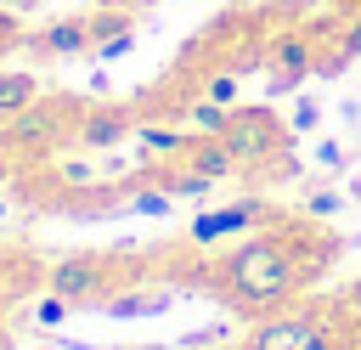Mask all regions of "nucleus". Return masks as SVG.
I'll use <instances>...</instances> for the list:
<instances>
[{"label":"nucleus","mask_w":361,"mask_h":350,"mask_svg":"<svg viewBox=\"0 0 361 350\" xmlns=\"http://www.w3.org/2000/svg\"><path fill=\"white\" fill-rule=\"evenodd\" d=\"M327 254H316L299 231H254L243 237L231 254L214 260V288L248 310V316H265V310H282L293 294H305L316 282Z\"/></svg>","instance_id":"obj_1"},{"label":"nucleus","mask_w":361,"mask_h":350,"mask_svg":"<svg viewBox=\"0 0 361 350\" xmlns=\"http://www.w3.org/2000/svg\"><path fill=\"white\" fill-rule=\"evenodd\" d=\"M79 113H85V102H73V96H39V102L23 107L17 119H6V130H0V152L39 158V152H51L62 135L79 130Z\"/></svg>","instance_id":"obj_2"},{"label":"nucleus","mask_w":361,"mask_h":350,"mask_svg":"<svg viewBox=\"0 0 361 350\" xmlns=\"http://www.w3.org/2000/svg\"><path fill=\"white\" fill-rule=\"evenodd\" d=\"M220 141L231 147V158H237L243 169H265V164H276V158L288 152L293 130H288V119H276L271 107H231V124H226Z\"/></svg>","instance_id":"obj_3"},{"label":"nucleus","mask_w":361,"mask_h":350,"mask_svg":"<svg viewBox=\"0 0 361 350\" xmlns=\"http://www.w3.org/2000/svg\"><path fill=\"white\" fill-rule=\"evenodd\" d=\"M248 350H338V333L322 327L310 310H288V316H271L254 327Z\"/></svg>","instance_id":"obj_4"},{"label":"nucleus","mask_w":361,"mask_h":350,"mask_svg":"<svg viewBox=\"0 0 361 350\" xmlns=\"http://www.w3.org/2000/svg\"><path fill=\"white\" fill-rule=\"evenodd\" d=\"M265 220H271V203H265V198H237V203H226V209H203V215H192L186 243L209 248V243L243 237V231H254V226H265Z\"/></svg>","instance_id":"obj_5"},{"label":"nucleus","mask_w":361,"mask_h":350,"mask_svg":"<svg viewBox=\"0 0 361 350\" xmlns=\"http://www.w3.org/2000/svg\"><path fill=\"white\" fill-rule=\"evenodd\" d=\"M107 282H113V265L102 254H68L51 271V294H62L73 305H90V310H96V299H107Z\"/></svg>","instance_id":"obj_6"},{"label":"nucleus","mask_w":361,"mask_h":350,"mask_svg":"<svg viewBox=\"0 0 361 350\" xmlns=\"http://www.w3.org/2000/svg\"><path fill=\"white\" fill-rule=\"evenodd\" d=\"M135 107H124V102H102V107H85L79 113V130H73V141L79 147H90V152H113L118 141H130L135 135Z\"/></svg>","instance_id":"obj_7"},{"label":"nucleus","mask_w":361,"mask_h":350,"mask_svg":"<svg viewBox=\"0 0 361 350\" xmlns=\"http://www.w3.org/2000/svg\"><path fill=\"white\" fill-rule=\"evenodd\" d=\"M316 73V34L310 28H293V34H282L276 45H271V90L276 96H288L293 85H305Z\"/></svg>","instance_id":"obj_8"},{"label":"nucleus","mask_w":361,"mask_h":350,"mask_svg":"<svg viewBox=\"0 0 361 350\" xmlns=\"http://www.w3.org/2000/svg\"><path fill=\"white\" fill-rule=\"evenodd\" d=\"M96 310H102L107 322H147V316H169L175 299H169L164 288H118V294L96 299Z\"/></svg>","instance_id":"obj_9"},{"label":"nucleus","mask_w":361,"mask_h":350,"mask_svg":"<svg viewBox=\"0 0 361 350\" xmlns=\"http://www.w3.org/2000/svg\"><path fill=\"white\" fill-rule=\"evenodd\" d=\"M96 40H90V23L85 17H56L51 28H39L34 34V51H45V56H85Z\"/></svg>","instance_id":"obj_10"},{"label":"nucleus","mask_w":361,"mask_h":350,"mask_svg":"<svg viewBox=\"0 0 361 350\" xmlns=\"http://www.w3.org/2000/svg\"><path fill=\"white\" fill-rule=\"evenodd\" d=\"M180 158H186V164H192V169H203V175H209V181H231V175H237V169H243V164H237V158H231V147H226V141H220V135H192V147H186V152H180Z\"/></svg>","instance_id":"obj_11"},{"label":"nucleus","mask_w":361,"mask_h":350,"mask_svg":"<svg viewBox=\"0 0 361 350\" xmlns=\"http://www.w3.org/2000/svg\"><path fill=\"white\" fill-rule=\"evenodd\" d=\"M34 102H39V79H34L28 68H0V124L17 119V113L34 107Z\"/></svg>","instance_id":"obj_12"},{"label":"nucleus","mask_w":361,"mask_h":350,"mask_svg":"<svg viewBox=\"0 0 361 350\" xmlns=\"http://www.w3.org/2000/svg\"><path fill=\"white\" fill-rule=\"evenodd\" d=\"M135 147L141 158H180L192 147V130H175V124H135Z\"/></svg>","instance_id":"obj_13"},{"label":"nucleus","mask_w":361,"mask_h":350,"mask_svg":"<svg viewBox=\"0 0 361 350\" xmlns=\"http://www.w3.org/2000/svg\"><path fill=\"white\" fill-rule=\"evenodd\" d=\"M169 209H175V198H169L152 175H147V181H135V186L124 192V215H158V220H164Z\"/></svg>","instance_id":"obj_14"},{"label":"nucleus","mask_w":361,"mask_h":350,"mask_svg":"<svg viewBox=\"0 0 361 350\" xmlns=\"http://www.w3.org/2000/svg\"><path fill=\"white\" fill-rule=\"evenodd\" d=\"M85 23H90V40L102 45V40H113V34H130L135 28V11L130 6H96V11H85ZM90 45V51H96Z\"/></svg>","instance_id":"obj_15"},{"label":"nucleus","mask_w":361,"mask_h":350,"mask_svg":"<svg viewBox=\"0 0 361 350\" xmlns=\"http://www.w3.org/2000/svg\"><path fill=\"white\" fill-rule=\"evenodd\" d=\"M186 124H192V135H226V124H231V107H220V102L197 96V102L186 107Z\"/></svg>","instance_id":"obj_16"},{"label":"nucleus","mask_w":361,"mask_h":350,"mask_svg":"<svg viewBox=\"0 0 361 350\" xmlns=\"http://www.w3.org/2000/svg\"><path fill=\"white\" fill-rule=\"evenodd\" d=\"M56 181H62L68 192H96L102 169H96L90 158H62V164H56Z\"/></svg>","instance_id":"obj_17"},{"label":"nucleus","mask_w":361,"mask_h":350,"mask_svg":"<svg viewBox=\"0 0 361 350\" xmlns=\"http://www.w3.org/2000/svg\"><path fill=\"white\" fill-rule=\"evenodd\" d=\"M203 96L220 102V107H237V73H231V68H214V73L203 79Z\"/></svg>","instance_id":"obj_18"},{"label":"nucleus","mask_w":361,"mask_h":350,"mask_svg":"<svg viewBox=\"0 0 361 350\" xmlns=\"http://www.w3.org/2000/svg\"><path fill=\"white\" fill-rule=\"evenodd\" d=\"M68 310H79V305H73V299H62V294H45L28 316H34L39 327H62V322H68Z\"/></svg>","instance_id":"obj_19"},{"label":"nucleus","mask_w":361,"mask_h":350,"mask_svg":"<svg viewBox=\"0 0 361 350\" xmlns=\"http://www.w3.org/2000/svg\"><path fill=\"white\" fill-rule=\"evenodd\" d=\"M316 124H322V107H316L310 96H299V102H293V113H288V130H293V135H305V130H316Z\"/></svg>","instance_id":"obj_20"},{"label":"nucleus","mask_w":361,"mask_h":350,"mask_svg":"<svg viewBox=\"0 0 361 350\" xmlns=\"http://www.w3.org/2000/svg\"><path fill=\"white\" fill-rule=\"evenodd\" d=\"M130 51H135V28H130V34H113V40H102L90 56H96V62H118V56H130Z\"/></svg>","instance_id":"obj_21"},{"label":"nucleus","mask_w":361,"mask_h":350,"mask_svg":"<svg viewBox=\"0 0 361 350\" xmlns=\"http://www.w3.org/2000/svg\"><path fill=\"white\" fill-rule=\"evenodd\" d=\"M338 209H344V198H338V192H327V186L305 198V215H316V220H327V215H338Z\"/></svg>","instance_id":"obj_22"},{"label":"nucleus","mask_w":361,"mask_h":350,"mask_svg":"<svg viewBox=\"0 0 361 350\" xmlns=\"http://www.w3.org/2000/svg\"><path fill=\"white\" fill-rule=\"evenodd\" d=\"M17 40H23V17L0 6V45H17Z\"/></svg>","instance_id":"obj_23"},{"label":"nucleus","mask_w":361,"mask_h":350,"mask_svg":"<svg viewBox=\"0 0 361 350\" xmlns=\"http://www.w3.org/2000/svg\"><path fill=\"white\" fill-rule=\"evenodd\" d=\"M316 164H322V169H344V147H338V141H322V147H316Z\"/></svg>","instance_id":"obj_24"},{"label":"nucleus","mask_w":361,"mask_h":350,"mask_svg":"<svg viewBox=\"0 0 361 350\" xmlns=\"http://www.w3.org/2000/svg\"><path fill=\"white\" fill-rule=\"evenodd\" d=\"M0 6H6V11H17V17H28V11H39L45 0H0Z\"/></svg>","instance_id":"obj_25"},{"label":"nucleus","mask_w":361,"mask_h":350,"mask_svg":"<svg viewBox=\"0 0 361 350\" xmlns=\"http://www.w3.org/2000/svg\"><path fill=\"white\" fill-rule=\"evenodd\" d=\"M102 6H130V0H102Z\"/></svg>","instance_id":"obj_26"},{"label":"nucleus","mask_w":361,"mask_h":350,"mask_svg":"<svg viewBox=\"0 0 361 350\" xmlns=\"http://www.w3.org/2000/svg\"><path fill=\"white\" fill-rule=\"evenodd\" d=\"M39 350H56V344H39Z\"/></svg>","instance_id":"obj_27"}]
</instances>
